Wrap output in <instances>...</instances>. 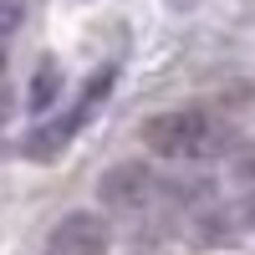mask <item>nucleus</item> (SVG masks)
<instances>
[{
  "label": "nucleus",
  "instance_id": "obj_1",
  "mask_svg": "<svg viewBox=\"0 0 255 255\" xmlns=\"http://www.w3.org/2000/svg\"><path fill=\"white\" fill-rule=\"evenodd\" d=\"M138 138L148 143V153L158 158H179V163H204V158H225L235 148V133L209 118L204 108H168V113H153Z\"/></svg>",
  "mask_w": 255,
  "mask_h": 255
},
{
  "label": "nucleus",
  "instance_id": "obj_2",
  "mask_svg": "<svg viewBox=\"0 0 255 255\" xmlns=\"http://www.w3.org/2000/svg\"><path fill=\"white\" fill-rule=\"evenodd\" d=\"M108 250H113V225L102 209H67L46 235V255H108Z\"/></svg>",
  "mask_w": 255,
  "mask_h": 255
},
{
  "label": "nucleus",
  "instance_id": "obj_3",
  "mask_svg": "<svg viewBox=\"0 0 255 255\" xmlns=\"http://www.w3.org/2000/svg\"><path fill=\"white\" fill-rule=\"evenodd\" d=\"M158 184L163 179L143 158H123V163H113L108 174L97 179V199L108 204V209H143L148 199L158 194Z\"/></svg>",
  "mask_w": 255,
  "mask_h": 255
},
{
  "label": "nucleus",
  "instance_id": "obj_4",
  "mask_svg": "<svg viewBox=\"0 0 255 255\" xmlns=\"http://www.w3.org/2000/svg\"><path fill=\"white\" fill-rule=\"evenodd\" d=\"M189 245L194 250H230V245H240L245 235V225H240V209L235 204H204L194 220H189Z\"/></svg>",
  "mask_w": 255,
  "mask_h": 255
},
{
  "label": "nucleus",
  "instance_id": "obj_5",
  "mask_svg": "<svg viewBox=\"0 0 255 255\" xmlns=\"http://www.w3.org/2000/svg\"><path fill=\"white\" fill-rule=\"evenodd\" d=\"M113 82H118V61H108L102 72H92L87 82H82V92H77V102L67 108V118H61V128H67V138H77L82 128H87V118L108 102V92H113Z\"/></svg>",
  "mask_w": 255,
  "mask_h": 255
},
{
  "label": "nucleus",
  "instance_id": "obj_6",
  "mask_svg": "<svg viewBox=\"0 0 255 255\" xmlns=\"http://www.w3.org/2000/svg\"><path fill=\"white\" fill-rule=\"evenodd\" d=\"M61 92H67V77H61V67H56L51 56H41V61H36V72H31V82H26V113H31V118L56 113Z\"/></svg>",
  "mask_w": 255,
  "mask_h": 255
},
{
  "label": "nucleus",
  "instance_id": "obj_7",
  "mask_svg": "<svg viewBox=\"0 0 255 255\" xmlns=\"http://www.w3.org/2000/svg\"><path fill=\"white\" fill-rule=\"evenodd\" d=\"M230 174H235L245 189H255V143L245 148V153H235V168H230Z\"/></svg>",
  "mask_w": 255,
  "mask_h": 255
},
{
  "label": "nucleus",
  "instance_id": "obj_8",
  "mask_svg": "<svg viewBox=\"0 0 255 255\" xmlns=\"http://www.w3.org/2000/svg\"><path fill=\"white\" fill-rule=\"evenodd\" d=\"M235 209H240V225H245V230H255V189H250V194H245Z\"/></svg>",
  "mask_w": 255,
  "mask_h": 255
},
{
  "label": "nucleus",
  "instance_id": "obj_9",
  "mask_svg": "<svg viewBox=\"0 0 255 255\" xmlns=\"http://www.w3.org/2000/svg\"><path fill=\"white\" fill-rule=\"evenodd\" d=\"M163 5H168V10H174V15H184V10H194V5H199V0H163Z\"/></svg>",
  "mask_w": 255,
  "mask_h": 255
},
{
  "label": "nucleus",
  "instance_id": "obj_10",
  "mask_svg": "<svg viewBox=\"0 0 255 255\" xmlns=\"http://www.w3.org/2000/svg\"><path fill=\"white\" fill-rule=\"evenodd\" d=\"M0 118H5V97H0Z\"/></svg>",
  "mask_w": 255,
  "mask_h": 255
}]
</instances>
